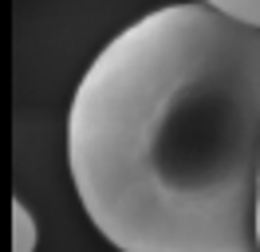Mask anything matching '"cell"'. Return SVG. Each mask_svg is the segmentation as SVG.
<instances>
[{
  "label": "cell",
  "instance_id": "obj_3",
  "mask_svg": "<svg viewBox=\"0 0 260 252\" xmlns=\"http://www.w3.org/2000/svg\"><path fill=\"white\" fill-rule=\"evenodd\" d=\"M205 4H213V8H221L225 16H237L244 24L260 28V0H205Z\"/></svg>",
  "mask_w": 260,
  "mask_h": 252
},
{
  "label": "cell",
  "instance_id": "obj_2",
  "mask_svg": "<svg viewBox=\"0 0 260 252\" xmlns=\"http://www.w3.org/2000/svg\"><path fill=\"white\" fill-rule=\"evenodd\" d=\"M36 240H40V229L32 209L24 201H12V252H36Z\"/></svg>",
  "mask_w": 260,
  "mask_h": 252
},
{
  "label": "cell",
  "instance_id": "obj_1",
  "mask_svg": "<svg viewBox=\"0 0 260 252\" xmlns=\"http://www.w3.org/2000/svg\"><path fill=\"white\" fill-rule=\"evenodd\" d=\"M67 170L118 252H260V28L205 0L122 28L71 94Z\"/></svg>",
  "mask_w": 260,
  "mask_h": 252
}]
</instances>
